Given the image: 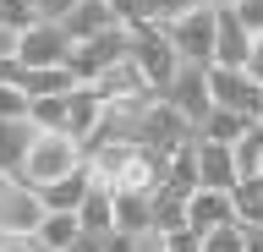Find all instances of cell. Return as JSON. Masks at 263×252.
<instances>
[{
    "instance_id": "cell-4",
    "label": "cell",
    "mask_w": 263,
    "mask_h": 252,
    "mask_svg": "<svg viewBox=\"0 0 263 252\" xmlns=\"http://www.w3.org/2000/svg\"><path fill=\"white\" fill-rule=\"evenodd\" d=\"M159 28L186 66H214V6H192L181 17H164Z\"/></svg>"
},
{
    "instance_id": "cell-21",
    "label": "cell",
    "mask_w": 263,
    "mask_h": 252,
    "mask_svg": "<svg viewBox=\"0 0 263 252\" xmlns=\"http://www.w3.org/2000/svg\"><path fill=\"white\" fill-rule=\"evenodd\" d=\"M230 208L241 225H263V176H241L230 186Z\"/></svg>"
},
{
    "instance_id": "cell-24",
    "label": "cell",
    "mask_w": 263,
    "mask_h": 252,
    "mask_svg": "<svg viewBox=\"0 0 263 252\" xmlns=\"http://www.w3.org/2000/svg\"><path fill=\"white\" fill-rule=\"evenodd\" d=\"M28 93H22V83H16V77H11V83H0V121H28Z\"/></svg>"
},
{
    "instance_id": "cell-15",
    "label": "cell",
    "mask_w": 263,
    "mask_h": 252,
    "mask_svg": "<svg viewBox=\"0 0 263 252\" xmlns=\"http://www.w3.org/2000/svg\"><path fill=\"white\" fill-rule=\"evenodd\" d=\"M61 28H66V38L77 44V38H93V33H104V28H115V11L104 0H77V6L61 17Z\"/></svg>"
},
{
    "instance_id": "cell-25",
    "label": "cell",
    "mask_w": 263,
    "mask_h": 252,
    "mask_svg": "<svg viewBox=\"0 0 263 252\" xmlns=\"http://www.w3.org/2000/svg\"><path fill=\"white\" fill-rule=\"evenodd\" d=\"M115 11V22L121 28H137V22H154V0H104Z\"/></svg>"
},
{
    "instance_id": "cell-3",
    "label": "cell",
    "mask_w": 263,
    "mask_h": 252,
    "mask_svg": "<svg viewBox=\"0 0 263 252\" xmlns=\"http://www.w3.org/2000/svg\"><path fill=\"white\" fill-rule=\"evenodd\" d=\"M192 137H197V126L181 115V110H170L164 99H154L143 115H137V126H132V143L148 148L154 159H170V153H176L181 143H192Z\"/></svg>"
},
{
    "instance_id": "cell-22",
    "label": "cell",
    "mask_w": 263,
    "mask_h": 252,
    "mask_svg": "<svg viewBox=\"0 0 263 252\" xmlns=\"http://www.w3.org/2000/svg\"><path fill=\"white\" fill-rule=\"evenodd\" d=\"M247 126H252L247 115H236V110H219V104H214L209 115L197 121V137H209V143H236Z\"/></svg>"
},
{
    "instance_id": "cell-14",
    "label": "cell",
    "mask_w": 263,
    "mask_h": 252,
    "mask_svg": "<svg viewBox=\"0 0 263 252\" xmlns=\"http://www.w3.org/2000/svg\"><path fill=\"white\" fill-rule=\"evenodd\" d=\"M88 186H93V176H88V165H77V170H66V176H55L49 186H39V203L44 208H61V214H77V203H82Z\"/></svg>"
},
{
    "instance_id": "cell-7",
    "label": "cell",
    "mask_w": 263,
    "mask_h": 252,
    "mask_svg": "<svg viewBox=\"0 0 263 252\" xmlns=\"http://www.w3.org/2000/svg\"><path fill=\"white\" fill-rule=\"evenodd\" d=\"M66 50H71V38H66L61 22H28V28H16V66L22 71H39V66H66Z\"/></svg>"
},
{
    "instance_id": "cell-30",
    "label": "cell",
    "mask_w": 263,
    "mask_h": 252,
    "mask_svg": "<svg viewBox=\"0 0 263 252\" xmlns=\"http://www.w3.org/2000/svg\"><path fill=\"white\" fill-rule=\"evenodd\" d=\"M241 252H263V225H241Z\"/></svg>"
},
{
    "instance_id": "cell-11",
    "label": "cell",
    "mask_w": 263,
    "mask_h": 252,
    "mask_svg": "<svg viewBox=\"0 0 263 252\" xmlns=\"http://www.w3.org/2000/svg\"><path fill=\"white\" fill-rule=\"evenodd\" d=\"M236 219V208H230V192H209V186H197L192 198H186V230L192 236H209V230H219V225H230Z\"/></svg>"
},
{
    "instance_id": "cell-29",
    "label": "cell",
    "mask_w": 263,
    "mask_h": 252,
    "mask_svg": "<svg viewBox=\"0 0 263 252\" xmlns=\"http://www.w3.org/2000/svg\"><path fill=\"white\" fill-rule=\"evenodd\" d=\"M192 6H209V0H154V22L181 17V11H192Z\"/></svg>"
},
{
    "instance_id": "cell-23",
    "label": "cell",
    "mask_w": 263,
    "mask_h": 252,
    "mask_svg": "<svg viewBox=\"0 0 263 252\" xmlns=\"http://www.w3.org/2000/svg\"><path fill=\"white\" fill-rule=\"evenodd\" d=\"M197 252H241V219H230V225H219V230L197 236Z\"/></svg>"
},
{
    "instance_id": "cell-19",
    "label": "cell",
    "mask_w": 263,
    "mask_h": 252,
    "mask_svg": "<svg viewBox=\"0 0 263 252\" xmlns=\"http://www.w3.org/2000/svg\"><path fill=\"white\" fill-rule=\"evenodd\" d=\"M16 83H22L28 99H44V93H66L77 77H71V66H39V71H22V66H16Z\"/></svg>"
},
{
    "instance_id": "cell-9",
    "label": "cell",
    "mask_w": 263,
    "mask_h": 252,
    "mask_svg": "<svg viewBox=\"0 0 263 252\" xmlns=\"http://www.w3.org/2000/svg\"><path fill=\"white\" fill-rule=\"evenodd\" d=\"M99 115H104V93H99L93 83H71L66 88V137H77V143H88L99 126Z\"/></svg>"
},
{
    "instance_id": "cell-16",
    "label": "cell",
    "mask_w": 263,
    "mask_h": 252,
    "mask_svg": "<svg viewBox=\"0 0 263 252\" xmlns=\"http://www.w3.org/2000/svg\"><path fill=\"white\" fill-rule=\"evenodd\" d=\"M28 236H33V241H39L44 252H66V247H71V241L82 236V225H77V214H61V208H44V214H39V225H33Z\"/></svg>"
},
{
    "instance_id": "cell-13",
    "label": "cell",
    "mask_w": 263,
    "mask_h": 252,
    "mask_svg": "<svg viewBox=\"0 0 263 252\" xmlns=\"http://www.w3.org/2000/svg\"><path fill=\"white\" fill-rule=\"evenodd\" d=\"M33 137H39V126L33 121H0V176H22V159H28Z\"/></svg>"
},
{
    "instance_id": "cell-2",
    "label": "cell",
    "mask_w": 263,
    "mask_h": 252,
    "mask_svg": "<svg viewBox=\"0 0 263 252\" xmlns=\"http://www.w3.org/2000/svg\"><path fill=\"white\" fill-rule=\"evenodd\" d=\"M126 61L143 71V83H154V88H164L170 77H176V66H181L176 44L164 38L159 22H137V28H126Z\"/></svg>"
},
{
    "instance_id": "cell-17",
    "label": "cell",
    "mask_w": 263,
    "mask_h": 252,
    "mask_svg": "<svg viewBox=\"0 0 263 252\" xmlns=\"http://www.w3.org/2000/svg\"><path fill=\"white\" fill-rule=\"evenodd\" d=\"M110 198H115V230L121 236L154 230V192H110Z\"/></svg>"
},
{
    "instance_id": "cell-28",
    "label": "cell",
    "mask_w": 263,
    "mask_h": 252,
    "mask_svg": "<svg viewBox=\"0 0 263 252\" xmlns=\"http://www.w3.org/2000/svg\"><path fill=\"white\" fill-rule=\"evenodd\" d=\"M164 236V252H197V236L181 225V230H159Z\"/></svg>"
},
{
    "instance_id": "cell-26",
    "label": "cell",
    "mask_w": 263,
    "mask_h": 252,
    "mask_svg": "<svg viewBox=\"0 0 263 252\" xmlns=\"http://www.w3.org/2000/svg\"><path fill=\"white\" fill-rule=\"evenodd\" d=\"M219 11H236L247 33H263V0H241V6H219Z\"/></svg>"
},
{
    "instance_id": "cell-18",
    "label": "cell",
    "mask_w": 263,
    "mask_h": 252,
    "mask_svg": "<svg viewBox=\"0 0 263 252\" xmlns=\"http://www.w3.org/2000/svg\"><path fill=\"white\" fill-rule=\"evenodd\" d=\"M77 225L82 230H93V236H110L115 230V198H110V186H88L82 192V203H77Z\"/></svg>"
},
{
    "instance_id": "cell-10",
    "label": "cell",
    "mask_w": 263,
    "mask_h": 252,
    "mask_svg": "<svg viewBox=\"0 0 263 252\" xmlns=\"http://www.w3.org/2000/svg\"><path fill=\"white\" fill-rule=\"evenodd\" d=\"M192 148H197V186H209V192H230V186H236V159H230V143L192 137Z\"/></svg>"
},
{
    "instance_id": "cell-1",
    "label": "cell",
    "mask_w": 263,
    "mask_h": 252,
    "mask_svg": "<svg viewBox=\"0 0 263 252\" xmlns=\"http://www.w3.org/2000/svg\"><path fill=\"white\" fill-rule=\"evenodd\" d=\"M82 165V143L77 137H66V132H39L33 137V148H28V159H22V176L16 181L22 186H49L55 176H66V170H77Z\"/></svg>"
},
{
    "instance_id": "cell-33",
    "label": "cell",
    "mask_w": 263,
    "mask_h": 252,
    "mask_svg": "<svg viewBox=\"0 0 263 252\" xmlns=\"http://www.w3.org/2000/svg\"><path fill=\"white\" fill-rule=\"evenodd\" d=\"M0 247H6V230H0Z\"/></svg>"
},
{
    "instance_id": "cell-31",
    "label": "cell",
    "mask_w": 263,
    "mask_h": 252,
    "mask_svg": "<svg viewBox=\"0 0 263 252\" xmlns=\"http://www.w3.org/2000/svg\"><path fill=\"white\" fill-rule=\"evenodd\" d=\"M11 55H16V28H6V22H0V66H6Z\"/></svg>"
},
{
    "instance_id": "cell-20",
    "label": "cell",
    "mask_w": 263,
    "mask_h": 252,
    "mask_svg": "<svg viewBox=\"0 0 263 252\" xmlns=\"http://www.w3.org/2000/svg\"><path fill=\"white\" fill-rule=\"evenodd\" d=\"M230 159H236V181H241V176H263V126L258 121L230 143Z\"/></svg>"
},
{
    "instance_id": "cell-34",
    "label": "cell",
    "mask_w": 263,
    "mask_h": 252,
    "mask_svg": "<svg viewBox=\"0 0 263 252\" xmlns=\"http://www.w3.org/2000/svg\"><path fill=\"white\" fill-rule=\"evenodd\" d=\"M258 126H263V115H258Z\"/></svg>"
},
{
    "instance_id": "cell-27",
    "label": "cell",
    "mask_w": 263,
    "mask_h": 252,
    "mask_svg": "<svg viewBox=\"0 0 263 252\" xmlns=\"http://www.w3.org/2000/svg\"><path fill=\"white\" fill-rule=\"evenodd\" d=\"M28 6H33V17H44V22H61L66 11L77 6V0H28Z\"/></svg>"
},
{
    "instance_id": "cell-12",
    "label": "cell",
    "mask_w": 263,
    "mask_h": 252,
    "mask_svg": "<svg viewBox=\"0 0 263 252\" xmlns=\"http://www.w3.org/2000/svg\"><path fill=\"white\" fill-rule=\"evenodd\" d=\"M247 50H252V33L241 28V17L214 6V66H247Z\"/></svg>"
},
{
    "instance_id": "cell-8",
    "label": "cell",
    "mask_w": 263,
    "mask_h": 252,
    "mask_svg": "<svg viewBox=\"0 0 263 252\" xmlns=\"http://www.w3.org/2000/svg\"><path fill=\"white\" fill-rule=\"evenodd\" d=\"M159 99L170 104V110H181V115L197 126V121L214 110V99H209V66H186V61H181L176 77L159 88Z\"/></svg>"
},
{
    "instance_id": "cell-32",
    "label": "cell",
    "mask_w": 263,
    "mask_h": 252,
    "mask_svg": "<svg viewBox=\"0 0 263 252\" xmlns=\"http://www.w3.org/2000/svg\"><path fill=\"white\" fill-rule=\"evenodd\" d=\"M209 6H241V0H209Z\"/></svg>"
},
{
    "instance_id": "cell-5",
    "label": "cell",
    "mask_w": 263,
    "mask_h": 252,
    "mask_svg": "<svg viewBox=\"0 0 263 252\" xmlns=\"http://www.w3.org/2000/svg\"><path fill=\"white\" fill-rule=\"evenodd\" d=\"M209 99L219 104V110L247 115V121L263 115V83L247 66H209Z\"/></svg>"
},
{
    "instance_id": "cell-6",
    "label": "cell",
    "mask_w": 263,
    "mask_h": 252,
    "mask_svg": "<svg viewBox=\"0 0 263 252\" xmlns=\"http://www.w3.org/2000/svg\"><path fill=\"white\" fill-rule=\"evenodd\" d=\"M115 61H126V28H121V22H115V28H104V33H93V38H77V44L66 50V66H71V77H77V83L104 77Z\"/></svg>"
}]
</instances>
